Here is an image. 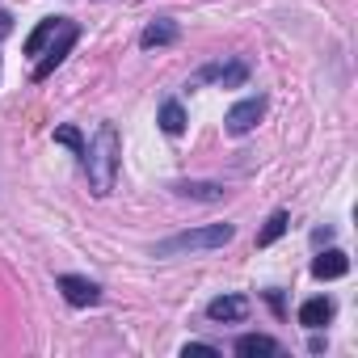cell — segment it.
Segmentation results:
<instances>
[{"label":"cell","mask_w":358,"mask_h":358,"mask_svg":"<svg viewBox=\"0 0 358 358\" xmlns=\"http://www.w3.org/2000/svg\"><path fill=\"white\" fill-rule=\"evenodd\" d=\"M55 139H59L64 148H72V152H85V139H80V131H76V127H59V131H55Z\"/></svg>","instance_id":"16"},{"label":"cell","mask_w":358,"mask_h":358,"mask_svg":"<svg viewBox=\"0 0 358 358\" xmlns=\"http://www.w3.org/2000/svg\"><path fill=\"white\" fill-rule=\"evenodd\" d=\"M64 22H68V17H47V22H43V26L26 38V55H43V47L59 34V26H64Z\"/></svg>","instance_id":"9"},{"label":"cell","mask_w":358,"mask_h":358,"mask_svg":"<svg viewBox=\"0 0 358 358\" xmlns=\"http://www.w3.org/2000/svg\"><path fill=\"white\" fill-rule=\"evenodd\" d=\"M76 38H80V30H76L72 22H64V26H59V34H55V47H51V51H43V59H38V68H34V80H47V76L64 64V55L72 51V43H76Z\"/></svg>","instance_id":"3"},{"label":"cell","mask_w":358,"mask_h":358,"mask_svg":"<svg viewBox=\"0 0 358 358\" xmlns=\"http://www.w3.org/2000/svg\"><path fill=\"white\" fill-rule=\"evenodd\" d=\"M245 76H249L245 64H232V68H207V72H203V80H224V85H241Z\"/></svg>","instance_id":"13"},{"label":"cell","mask_w":358,"mask_h":358,"mask_svg":"<svg viewBox=\"0 0 358 358\" xmlns=\"http://www.w3.org/2000/svg\"><path fill=\"white\" fill-rule=\"evenodd\" d=\"M13 34V17L9 13H0V38H9Z\"/></svg>","instance_id":"18"},{"label":"cell","mask_w":358,"mask_h":358,"mask_svg":"<svg viewBox=\"0 0 358 358\" xmlns=\"http://www.w3.org/2000/svg\"><path fill=\"white\" fill-rule=\"evenodd\" d=\"M80 156H85V169H89L93 194H110L114 190V173H118V131H114V122H101L93 143Z\"/></svg>","instance_id":"1"},{"label":"cell","mask_w":358,"mask_h":358,"mask_svg":"<svg viewBox=\"0 0 358 358\" xmlns=\"http://www.w3.org/2000/svg\"><path fill=\"white\" fill-rule=\"evenodd\" d=\"M59 291H64V299H68L72 308H93V303L101 299V287L89 282V278H76V274H64V278H59Z\"/></svg>","instance_id":"5"},{"label":"cell","mask_w":358,"mask_h":358,"mask_svg":"<svg viewBox=\"0 0 358 358\" xmlns=\"http://www.w3.org/2000/svg\"><path fill=\"white\" fill-rule=\"evenodd\" d=\"M262 114H266V97H245V101H236V106L228 110L224 127H228L232 135H249V131L262 122Z\"/></svg>","instance_id":"4"},{"label":"cell","mask_w":358,"mask_h":358,"mask_svg":"<svg viewBox=\"0 0 358 358\" xmlns=\"http://www.w3.org/2000/svg\"><path fill=\"white\" fill-rule=\"evenodd\" d=\"M236 354L241 358H257V354H278V341L274 337H262V333H249L236 341Z\"/></svg>","instance_id":"10"},{"label":"cell","mask_w":358,"mask_h":358,"mask_svg":"<svg viewBox=\"0 0 358 358\" xmlns=\"http://www.w3.org/2000/svg\"><path fill=\"white\" fill-rule=\"evenodd\" d=\"M333 320V299H324V295H316V299H308L303 308H299V324L303 329H320V324H329Z\"/></svg>","instance_id":"7"},{"label":"cell","mask_w":358,"mask_h":358,"mask_svg":"<svg viewBox=\"0 0 358 358\" xmlns=\"http://www.w3.org/2000/svg\"><path fill=\"white\" fill-rule=\"evenodd\" d=\"M160 131L164 135H182L186 131V110L177 106V101H164L160 106Z\"/></svg>","instance_id":"12"},{"label":"cell","mask_w":358,"mask_h":358,"mask_svg":"<svg viewBox=\"0 0 358 358\" xmlns=\"http://www.w3.org/2000/svg\"><path fill=\"white\" fill-rule=\"evenodd\" d=\"M186 354H199V358H220V350H215V345H203V341H190V345H186Z\"/></svg>","instance_id":"17"},{"label":"cell","mask_w":358,"mask_h":358,"mask_svg":"<svg viewBox=\"0 0 358 358\" xmlns=\"http://www.w3.org/2000/svg\"><path fill=\"white\" fill-rule=\"evenodd\" d=\"M287 224H291V220H287V211H278V215H270V224L262 228V236H257V245H274V241H278V236L287 232Z\"/></svg>","instance_id":"15"},{"label":"cell","mask_w":358,"mask_h":358,"mask_svg":"<svg viewBox=\"0 0 358 358\" xmlns=\"http://www.w3.org/2000/svg\"><path fill=\"white\" fill-rule=\"evenodd\" d=\"M232 241V224H211L199 232H182V236H169L156 245V257H173V253H199V249H220Z\"/></svg>","instance_id":"2"},{"label":"cell","mask_w":358,"mask_h":358,"mask_svg":"<svg viewBox=\"0 0 358 358\" xmlns=\"http://www.w3.org/2000/svg\"><path fill=\"white\" fill-rule=\"evenodd\" d=\"M245 312H249V299H241V295H220L207 303L211 320H245Z\"/></svg>","instance_id":"6"},{"label":"cell","mask_w":358,"mask_h":358,"mask_svg":"<svg viewBox=\"0 0 358 358\" xmlns=\"http://www.w3.org/2000/svg\"><path fill=\"white\" fill-rule=\"evenodd\" d=\"M139 43H143L148 51H152V47H169V43H177V26H173V22H152Z\"/></svg>","instance_id":"11"},{"label":"cell","mask_w":358,"mask_h":358,"mask_svg":"<svg viewBox=\"0 0 358 358\" xmlns=\"http://www.w3.org/2000/svg\"><path fill=\"white\" fill-rule=\"evenodd\" d=\"M177 190H182L186 199H203V203H220L224 199V190L220 186H207V182H194V186L186 182V186H177Z\"/></svg>","instance_id":"14"},{"label":"cell","mask_w":358,"mask_h":358,"mask_svg":"<svg viewBox=\"0 0 358 358\" xmlns=\"http://www.w3.org/2000/svg\"><path fill=\"white\" fill-rule=\"evenodd\" d=\"M350 270V257L341 253V249H329V253H320L316 262H312V274L316 278H341Z\"/></svg>","instance_id":"8"}]
</instances>
